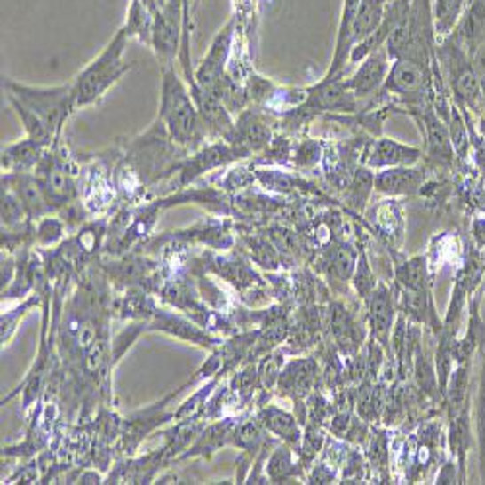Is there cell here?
I'll use <instances>...</instances> for the list:
<instances>
[{
	"mask_svg": "<svg viewBox=\"0 0 485 485\" xmlns=\"http://www.w3.org/2000/svg\"><path fill=\"white\" fill-rule=\"evenodd\" d=\"M129 39L131 36L126 34L124 28H121L99 55L72 80V93L76 109L96 103L132 68V65L124 62L123 59Z\"/></svg>",
	"mask_w": 485,
	"mask_h": 485,
	"instance_id": "1",
	"label": "cell"
},
{
	"mask_svg": "<svg viewBox=\"0 0 485 485\" xmlns=\"http://www.w3.org/2000/svg\"><path fill=\"white\" fill-rule=\"evenodd\" d=\"M160 117L175 142L191 146L200 139L204 123L198 113L196 101L171 67L163 68Z\"/></svg>",
	"mask_w": 485,
	"mask_h": 485,
	"instance_id": "2",
	"label": "cell"
},
{
	"mask_svg": "<svg viewBox=\"0 0 485 485\" xmlns=\"http://www.w3.org/2000/svg\"><path fill=\"white\" fill-rule=\"evenodd\" d=\"M6 88L8 96L18 99L24 107L34 113L52 134H57L60 131V126L68 119L70 111L76 109L72 93V82L67 83V86L57 88H34L24 86V83L8 82Z\"/></svg>",
	"mask_w": 485,
	"mask_h": 485,
	"instance_id": "3",
	"label": "cell"
},
{
	"mask_svg": "<svg viewBox=\"0 0 485 485\" xmlns=\"http://www.w3.org/2000/svg\"><path fill=\"white\" fill-rule=\"evenodd\" d=\"M185 31V16H183V0H165L157 6L154 12V28L150 47L155 57L160 59L165 67H170L173 59L181 52Z\"/></svg>",
	"mask_w": 485,
	"mask_h": 485,
	"instance_id": "4",
	"label": "cell"
},
{
	"mask_svg": "<svg viewBox=\"0 0 485 485\" xmlns=\"http://www.w3.org/2000/svg\"><path fill=\"white\" fill-rule=\"evenodd\" d=\"M441 57L445 60L452 88H455L458 99H462L473 109H481L483 103L481 88L476 76V70H473V62H470L468 59V52L460 47L455 37H452L442 45Z\"/></svg>",
	"mask_w": 485,
	"mask_h": 485,
	"instance_id": "5",
	"label": "cell"
},
{
	"mask_svg": "<svg viewBox=\"0 0 485 485\" xmlns=\"http://www.w3.org/2000/svg\"><path fill=\"white\" fill-rule=\"evenodd\" d=\"M234 34H235L234 20H229V22L218 31L216 37L212 39V44H210L208 55L204 57L203 62H200V67L195 72V86L191 88H198L216 96L221 80L226 78L224 70L229 59L231 44H234Z\"/></svg>",
	"mask_w": 485,
	"mask_h": 485,
	"instance_id": "6",
	"label": "cell"
},
{
	"mask_svg": "<svg viewBox=\"0 0 485 485\" xmlns=\"http://www.w3.org/2000/svg\"><path fill=\"white\" fill-rule=\"evenodd\" d=\"M386 18L385 12V0H362L360 10H357L354 29H352V60L367 57L369 51L373 49V41L381 29Z\"/></svg>",
	"mask_w": 485,
	"mask_h": 485,
	"instance_id": "7",
	"label": "cell"
},
{
	"mask_svg": "<svg viewBox=\"0 0 485 485\" xmlns=\"http://www.w3.org/2000/svg\"><path fill=\"white\" fill-rule=\"evenodd\" d=\"M388 51L375 49L365 57L362 68L355 72L352 80H347V88L354 91L355 98H365L369 93L381 88V83L388 78Z\"/></svg>",
	"mask_w": 485,
	"mask_h": 485,
	"instance_id": "8",
	"label": "cell"
},
{
	"mask_svg": "<svg viewBox=\"0 0 485 485\" xmlns=\"http://www.w3.org/2000/svg\"><path fill=\"white\" fill-rule=\"evenodd\" d=\"M362 0H344L342 14H340V24H338V36H336V51H334V60L332 67L326 74V80H334L336 74H338L344 67V62L352 57L354 51V41H352V29L357 16V10H360Z\"/></svg>",
	"mask_w": 485,
	"mask_h": 485,
	"instance_id": "9",
	"label": "cell"
},
{
	"mask_svg": "<svg viewBox=\"0 0 485 485\" xmlns=\"http://www.w3.org/2000/svg\"><path fill=\"white\" fill-rule=\"evenodd\" d=\"M419 150L416 147L404 146L394 140L381 139L375 146L373 152L369 155V167H377V170H388V167H412L419 160Z\"/></svg>",
	"mask_w": 485,
	"mask_h": 485,
	"instance_id": "10",
	"label": "cell"
},
{
	"mask_svg": "<svg viewBox=\"0 0 485 485\" xmlns=\"http://www.w3.org/2000/svg\"><path fill=\"white\" fill-rule=\"evenodd\" d=\"M455 39L470 57L485 44V0H472V6L464 14Z\"/></svg>",
	"mask_w": 485,
	"mask_h": 485,
	"instance_id": "11",
	"label": "cell"
},
{
	"mask_svg": "<svg viewBox=\"0 0 485 485\" xmlns=\"http://www.w3.org/2000/svg\"><path fill=\"white\" fill-rule=\"evenodd\" d=\"M421 183H424V175L412 167H388L375 177L377 191L386 195L416 193Z\"/></svg>",
	"mask_w": 485,
	"mask_h": 485,
	"instance_id": "12",
	"label": "cell"
},
{
	"mask_svg": "<svg viewBox=\"0 0 485 485\" xmlns=\"http://www.w3.org/2000/svg\"><path fill=\"white\" fill-rule=\"evenodd\" d=\"M424 80H425L424 67H421L417 60L400 57L396 60V65L388 72L386 88L396 93H412L424 86Z\"/></svg>",
	"mask_w": 485,
	"mask_h": 485,
	"instance_id": "13",
	"label": "cell"
},
{
	"mask_svg": "<svg viewBox=\"0 0 485 485\" xmlns=\"http://www.w3.org/2000/svg\"><path fill=\"white\" fill-rule=\"evenodd\" d=\"M319 109H340V111H354L355 109V96L347 88L346 82H332L324 80L316 93L309 101Z\"/></svg>",
	"mask_w": 485,
	"mask_h": 485,
	"instance_id": "14",
	"label": "cell"
},
{
	"mask_svg": "<svg viewBox=\"0 0 485 485\" xmlns=\"http://www.w3.org/2000/svg\"><path fill=\"white\" fill-rule=\"evenodd\" d=\"M41 152H44V144L31 139L12 144L3 152V167L8 173H26L37 163Z\"/></svg>",
	"mask_w": 485,
	"mask_h": 485,
	"instance_id": "15",
	"label": "cell"
},
{
	"mask_svg": "<svg viewBox=\"0 0 485 485\" xmlns=\"http://www.w3.org/2000/svg\"><path fill=\"white\" fill-rule=\"evenodd\" d=\"M393 319H394V309H393V301H390V295L385 286H378L371 301V322L377 336L383 342H386L388 338V330L390 326H393Z\"/></svg>",
	"mask_w": 485,
	"mask_h": 485,
	"instance_id": "16",
	"label": "cell"
},
{
	"mask_svg": "<svg viewBox=\"0 0 485 485\" xmlns=\"http://www.w3.org/2000/svg\"><path fill=\"white\" fill-rule=\"evenodd\" d=\"M316 365L311 360L293 362L286 373H282V386L298 396H303L313 385Z\"/></svg>",
	"mask_w": 485,
	"mask_h": 485,
	"instance_id": "17",
	"label": "cell"
},
{
	"mask_svg": "<svg viewBox=\"0 0 485 485\" xmlns=\"http://www.w3.org/2000/svg\"><path fill=\"white\" fill-rule=\"evenodd\" d=\"M262 417H265V425L278 437L286 439L288 442H298L301 439V431H299L298 421H295L290 414L282 412V409L270 408V409H266L265 414H262Z\"/></svg>",
	"mask_w": 485,
	"mask_h": 485,
	"instance_id": "18",
	"label": "cell"
},
{
	"mask_svg": "<svg viewBox=\"0 0 485 485\" xmlns=\"http://www.w3.org/2000/svg\"><path fill=\"white\" fill-rule=\"evenodd\" d=\"M427 139H429V152L433 157L441 162H450L452 160V140L447 132L445 126H442L435 117H427Z\"/></svg>",
	"mask_w": 485,
	"mask_h": 485,
	"instance_id": "19",
	"label": "cell"
},
{
	"mask_svg": "<svg viewBox=\"0 0 485 485\" xmlns=\"http://www.w3.org/2000/svg\"><path fill=\"white\" fill-rule=\"evenodd\" d=\"M8 98H10V96H8ZM10 103H12V107L16 109L18 117L22 119L24 129H26V132H28L29 139H31V140H36V142H39V144H44V146L49 144L51 139H52V136H55V134H52V132L47 129V126H45L44 123H41V121L36 117V115L31 113L28 107H24V105L20 103L18 99L10 98Z\"/></svg>",
	"mask_w": 485,
	"mask_h": 485,
	"instance_id": "20",
	"label": "cell"
},
{
	"mask_svg": "<svg viewBox=\"0 0 485 485\" xmlns=\"http://www.w3.org/2000/svg\"><path fill=\"white\" fill-rule=\"evenodd\" d=\"M466 394H468V369L462 365L457 369V371H452V375H450L449 398H450L452 417H457L458 409L466 404Z\"/></svg>",
	"mask_w": 485,
	"mask_h": 485,
	"instance_id": "21",
	"label": "cell"
},
{
	"mask_svg": "<svg viewBox=\"0 0 485 485\" xmlns=\"http://www.w3.org/2000/svg\"><path fill=\"white\" fill-rule=\"evenodd\" d=\"M476 425H478V449H480V472L485 483V365L481 369L478 400H476Z\"/></svg>",
	"mask_w": 485,
	"mask_h": 485,
	"instance_id": "22",
	"label": "cell"
},
{
	"mask_svg": "<svg viewBox=\"0 0 485 485\" xmlns=\"http://www.w3.org/2000/svg\"><path fill=\"white\" fill-rule=\"evenodd\" d=\"M237 131L241 134V142L250 146V147L262 146L268 140V136H270V132L266 131V126L255 117H242L239 126H237Z\"/></svg>",
	"mask_w": 485,
	"mask_h": 485,
	"instance_id": "23",
	"label": "cell"
},
{
	"mask_svg": "<svg viewBox=\"0 0 485 485\" xmlns=\"http://www.w3.org/2000/svg\"><path fill=\"white\" fill-rule=\"evenodd\" d=\"M398 280L404 283L409 291H424L425 286V260L414 258L406 266L398 270Z\"/></svg>",
	"mask_w": 485,
	"mask_h": 485,
	"instance_id": "24",
	"label": "cell"
},
{
	"mask_svg": "<svg viewBox=\"0 0 485 485\" xmlns=\"http://www.w3.org/2000/svg\"><path fill=\"white\" fill-rule=\"evenodd\" d=\"M450 447L452 455L460 457V462H464V455L470 447V427H468V417L466 412L455 417V424H452V433H450Z\"/></svg>",
	"mask_w": 485,
	"mask_h": 485,
	"instance_id": "25",
	"label": "cell"
},
{
	"mask_svg": "<svg viewBox=\"0 0 485 485\" xmlns=\"http://www.w3.org/2000/svg\"><path fill=\"white\" fill-rule=\"evenodd\" d=\"M462 0H437L435 4V18H437V31L439 34H449L455 26Z\"/></svg>",
	"mask_w": 485,
	"mask_h": 485,
	"instance_id": "26",
	"label": "cell"
},
{
	"mask_svg": "<svg viewBox=\"0 0 485 485\" xmlns=\"http://www.w3.org/2000/svg\"><path fill=\"white\" fill-rule=\"evenodd\" d=\"M28 214L26 208L22 204V200L18 198V195L12 191L10 187L3 188V221L6 226H12L16 221L22 219V216Z\"/></svg>",
	"mask_w": 485,
	"mask_h": 485,
	"instance_id": "27",
	"label": "cell"
},
{
	"mask_svg": "<svg viewBox=\"0 0 485 485\" xmlns=\"http://www.w3.org/2000/svg\"><path fill=\"white\" fill-rule=\"evenodd\" d=\"M293 464H291V457H290V450L288 449H278L276 452H274V457L268 464V473H270V478L274 481H278V480H286L290 473L293 472Z\"/></svg>",
	"mask_w": 485,
	"mask_h": 485,
	"instance_id": "28",
	"label": "cell"
},
{
	"mask_svg": "<svg viewBox=\"0 0 485 485\" xmlns=\"http://www.w3.org/2000/svg\"><path fill=\"white\" fill-rule=\"evenodd\" d=\"M334 268L340 274V278H347L354 270V255L350 249H338L334 257Z\"/></svg>",
	"mask_w": 485,
	"mask_h": 485,
	"instance_id": "29",
	"label": "cell"
},
{
	"mask_svg": "<svg viewBox=\"0 0 485 485\" xmlns=\"http://www.w3.org/2000/svg\"><path fill=\"white\" fill-rule=\"evenodd\" d=\"M355 286H357V290H360V293L363 295V298H367V293L375 288V282H373L371 272H369V266H367V260L365 258L360 262V266H357Z\"/></svg>",
	"mask_w": 485,
	"mask_h": 485,
	"instance_id": "30",
	"label": "cell"
},
{
	"mask_svg": "<svg viewBox=\"0 0 485 485\" xmlns=\"http://www.w3.org/2000/svg\"><path fill=\"white\" fill-rule=\"evenodd\" d=\"M425 355H421V360L417 362V378H419V383L421 386H424L427 393H433L435 390V373H433V369H431V365L424 360Z\"/></svg>",
	"mask_w": 485,
	"mask_h": 485,
	"instance_id": "31",
	"label": "cell"
},
{
	"mask_svg": "<svg viewBox=\"0 0 485 485\" xmlns=\"http://www.w3.org/2000/svg\"><path fill=\"white\" fill-rule=\"evenodd\" d=\"M472 59H473V70H476V76H478L480 88H481V96H483V103H485V44L476 52H473Z\"/></svg>",
	"mask_w": 485,
	"mask_h": 485,
	"instance_id": "32",
	"label": "cell"
},
{
	"mask_svg": "<svg viewBox=\"0 0 485 485\" xmlns=\"http://www.w3.org/2000/svg\"><path fill=\"white\" fill-rule=\"evenodd\" d=\"M241 437V445H252V442H257L258 441V437H260V431H258V427L257 425H252V424H249V425H245V427H242L241 429V433H239Z\"/></svg>",
	"mask_w": 485,
	"mask_h": 485,
	"instance_id": "33",
	"label": "cell"
},
{
	"mask_svg": "<svg viewBox=\"0 0 485 485\" xmlns=\"http://www.w3.org/2000/svg\"><path fill=\"white\" fill-rule=\"evenodd\" d=\"M276 375H278V363L274 360L265 362V365H262V377H265V383L272 385L274 377H276Z\"/></svg>",
	"mask_w": 485,
	"mask_h": 485,
	"instance_id": "34",
	"label": "cell"
},
{
	"mask_svg": "<svg viewBox=\"0 0 485 485\" xmlns=\"http://www.w3.org/2000/svg\"><path fill=\"white\" fill-rule=\"evenodd\" d=\"M195 3H198V0H195Z\"/></svg>",
	"mask_w": 485,
	"mask_h": 485,
	"instance_id": "35",
	"label": "cell"
}]
</instances>
